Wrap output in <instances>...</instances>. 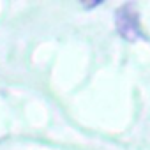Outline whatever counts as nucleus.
I'll use <instances>...</instances> for the list:
<instances>
[{
  "label": "nucleus",
  "mask_w": 150,
  "mask_h": 150,
  "mask_svg": "<svg viewBox=\"0 0 150 150\" xmlns=\"http://www.w3.org/2000/svg\"><path fill=\"white\" fill-rule=\"evenodd\" d=\"M103 2H94V4H85L83 7H87V9H92V7H96V6H101Z\"/></svg>",
  "instance_id": "f03ea898"
},
{
  "label": "nucleus",
  "mask_w": 150,
  "mask_h": 150,
  "mask_svg": "<svg viewBox=\"0 0 150 150\" xmlns=\"http://www.w3.org/2000/svg\"><path fill=\"white\" fill-rule=\"evenodd\" d=\"M113 23L117 28V34L127 41V42H136L143 39V30H141V18H139V9L138 4L134 2H125L115 9L113 14Z\"/></svg>",
  "instance_id": "f257e3e1"
}]
</instances>
